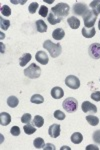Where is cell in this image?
Listing matches in <instances>:
<instances>
[{"label": "cell", "instance_id": "6da1fadb", "mask_svg": "<svg viewBox=\"0 0 100 150\" xmlns=\"http://www.w3.org/2000/svg\"><path fill=\"white\" fill-rule=\"evenodd\" d=\"M43 47L44 49L49 52L50 56L52 58L58 57L62 53V47L60 43H53L51 40H46L43 43Z\"/></svg>", "mask_w": 100, "mask_h": 150}, {"label": "cell", "instance_id": "7a4b0ae2", "mask_svg": "<svg viewBox=\"0 0 100 150\" xmlns=\"http://www.w3.org/2000/svg\"><path fill=\"white\" fill-rule=\"evenodd\" d=\"M70 7L67 3H64V2H60V3L56 4L54 7H52V13H54L56 16L60 18H64L67 17L68 14H69Z\"/></svg>", "mask_w": 100, "mask_h": 150}, {"label": "cell", "instance_id": "3957f363", "mask_svg": "<svg viewBox=\"0 0 100 150\" xmlns=\"http://www.w3.org/2000/svg\"><path fill=\"white\" fill-rule=\"evenodd\" d=\"M24 75L30 79H36L41 75V68L36 63H32L24 69Z\"/></svg>", "mask_w": 100, "mask_h": 150}, {"label": "cell", "instance_id": "277c9868", "mask_svg": "<svg viewBox=\"0 0 100 150\" xmlns=\"http://www.w3.org/2000/svg\"><path fill=\"white\" fill-rule=\"evenodd\" d=\"M62 107L66 112L68 113H73L77 110L78 108V102L75 98L73 97H68L63 101Z\"/></svg>", "mask_w": 100, "mask_h": 150}, {"label": "cell", "instance_id": "5b68a950", "mask_svg": "<svg viewBox=\"0 0 100 150\" xmlns=\"http://www.w3.org/2000/svg\"><path fill=\"white\" fill-rule=\"evenodd\" d=\"M72 12L74 15H77V16H82L84 17L87 13L89 12V9H88V6L85 5L84 3H75L74 5L72 7Z\"/></svg>", "mask_w": 100, "mask_h": 150}, {"label": "cell", "instance_id": "8992f818", "mask_svg": "<svg viewBox=\"0 0 100 150\" xmlns=\"http://www.w3.org/2000/svg\"><path fill=\"white\" fill-rule=\"evenodd\" d=\"M97 16L98 14L96 13L95 11H89L88 13L83 17V20H84V25L85 27H90V28H93L95 22H96V19H97Z\"/></svg>", "mask_w": 100, "mask_h": 150}, {"label": "cell", "instance_id": "52a82bcc", "mask_svg": "<svg viewBox=\"0 0 100 150\" xmlns=\"http://www.w3.org/2000/svg\"><path fill=\"white\" fill-rule=\"evenodd\" d=\"M65 84L67 87L71 89H78L80 87V80L78 79V77L74 76V75H68L65 78Z\"/></svg>", "mask_w": 100, "mask_h": 150}, {"label": "cell", "instance_id": "ba28073f", "mask_svg": "<svg viewBox=\"0 0 100 150\" xmlns=\"http://www.w3.org/2000/svg\"><path fill=\"white\" fill-rule=\"evenodd\" d=\"M88 53L90 57L93 59H99L100 58V43H92L88 48Z\"/></svg>", "mask_w": 100, "mask_h": 150}, {"label": "cell", "instance_id": "9c48e42d", "mask_svg": "<svg viewBox=\"0 0 100 150\" xmlns=\"http://www.w3.org/2000/svg\"><path fill=\"white\" fill-rule=\"evenodd\" d=\"M82 111H83L84 113H89V114H95V113L97 112V107L94 105V104H92L91 102H89V101H84L83 103H82Z\"/></svg>", "mask_w": 100, "mask_h": 150}, {"label": "cell", "instance_id": "30bf717a", "mask_svg": "<svg viewBox=\"0 0 100 150\" xmlns=\"http://www.w3.org/2000/svg\"><path fill=\"white\" fill-rule=\"evenodd\" d=\"M35 59H36V61L42 65H46L48 63V61H49L48 55L46 54L44 51H37V53H36V55H35Z\"/></svg>", "mask_w": 100, "mask_h": 150}, {"label": "cell", "instance_id": "8fae6325", "mask_svg": "<svg viewBox=\"0 0 100 150\" xmlns=\"http://www.w3.org/2000/svg\"><path fill=\"white\" fill-rule=\"evenodd\" d=\"M60 131H61V128L59 124H52L48 129V134L52 138H57L60 135Z\"/></svg>", "mask_w": 100, "mask_h": 150}, {"label": "cell", "instance_id": "7c38bea8", "mask_svg": "<svg viewBox=\"0 0 100 150\" xmlns=\"http://www.w3.org/2000/svg\"><path fill=\"white\" fill-rule=\"evenodd\" d=\"M51 96L54 99H60L64 96V91L61 87H53L52 90H51Z\"/></svg>", "mask_w": 100, "mask_h": 150}, {"label": "cell", "instance_id": "4fadbf2b", "mask_svg": "<svg viewBox=\"0 0 100 150\" xmlns=\"http://www.w3.org/2000/svg\"><path fill=\"white\" fill-rule=\"evenodd\" d=\"M11 122V116L7 112H1L0 113V124L3 126H7Z\"/></svg>", "mask_w": 100, "mask_h": 150}, {"label": "cell", "instance_id": "5bb4252c", "mask_svg": "<svg viewBox=\"0 0 100 150\" xmlns=\"http://www.w3.org/2000/svg\"><path fill=\"white\" fill-rule=\"evenodd\" d=\"M67 23L72 29H77L80 26V20L75 16H71L67 19Z\"/></svg>", "mask_w": 100, "mask_h": 150}, {"label": "cell", "instance_id": "9a60e30c", "mask_svg": "<svg viewBox=\"0 0 100 150\" xmlns=\"http://www.w3.org/2000/svg\"><path fill=\"white\" fill-rule=\"evenodd\" d=\"M64 36H65V32L62 28H56L55 30L52 32V37L57 41L63 39Z\"/></svg>", "mask_w": 100, "mask_h": 150}, {"label": "cell", "instance_id": "2e32d148", "mask_svg": "<svg viewBox=\"0 0 100 150\" xmlns=\"http://www.w3.org/2000/svg\"><path fill=\"white\" fill-rule=\"evenodd\" d=\"M35 25H36V30H37L38 32L44 33L47 31V25H46V23L43 20H41V19L36 21Z\"/></svg>", "mask_w": 100, "mask_h": 150}, {"label": "cell", "instance_id": "e0dca14e", "mask_svg": "<svg viewBox=\"0 0 100 150\" xmlns=\"http://www.w3.org/2000/svg\"><path fill=\"white\" fill-rule=\"evenodd\" d=\"M95 33H96V30H95L94 28H87V27L82 28V35H83L85 38L94 37Z\"/></svg>", "mask_w": 100, "mask_h": 150}, {"label": "cell", "instance_id": "ac0fdd59", "mask_svg": "<svg viewBox=\"0 0 100 150\" xmlns=\"http://www.w3.org/2000/svg\"><path fill=\"white\" fill-rule=\"evenodd\" d=\"M47 21L51 24V25H55V24L61 22L62 18L58 17V16H56L54 13H52V12H51V13L48 14V16H47Z\"/></svg>", "mask_w": 100, "mask_h": 150}, {"label": "cell", "instance_id": "d6986e66", "mask_svg": "<svg viewBox=\"0 0 100 150\" xmlns=\"http://www.w3.org/2000/svg\"><path fill=\"white\" fill-rule=\"evenodd\" d=\"M70 139H71L72 143L80 144L82 142V140H83V135H82L81 133H79V132H75V133H73V134L71 135Z\"/></svg>", "mask_w": 100, "mask_h": 150}, {"label": "cell", "instance_id": "ffe728a7", "mask_svg": "<svg viewBox=\"0 0 100 150\" xmlns=\"http://www.w3.org/2000/svg\"><path fill=\"white\" fill-rule=\"evenodd\" d=\"M31 57L32 56H31L30 53H24L22 56L20 57V59H19V64H20V66L21 67L25 66V65L31 60Z\"/></svg>", "mask_w": 100, "mask_h": 150}, {"label": "cell", "instance_id": "44dd1931", "mask_svg": "<svg viewBox=\"0 0 100 150\" xmlns=\"http://www.w3.org/2000/svg\"><path fill=\"white\" fill-rule=\"evenodd\" d=\"M30 101L34 104H41L44 102V97L40 94H34V95L31 96Z\"/></svg>", "mask_w": 100, "mask_h": 150}, {"label": "cell", "instance_id": "7402d4cb", "mask_svg": "<svg viewBox=\"0 0 100 150\" xmlns=\"http://www.w3.org/2000/svg\"><path fill=\"white\" fill-rule=\"evenodd\" d=\"M33 125H35L36 127L40 128L43 126V124H44V119H43L42 116L40 115H35V117L33 118Z\"/></svg>", "mask_w": 100, "mask_h": 150}, {"label": "cell", "instance_id": "603a6c76", "mask_svg": "<svg viewBox=\"0 0 100 150\" xmlns=\"http://www.w3.org/2000/svg\"><path fill=\"white\" fill-rule=\"evenodd\" d=\"M33 145L36 149H41V148H44L45 146V142L44 139H42L41 137H37V138L34 139L33 141Z\"/></svg>", "mask_w": 100, "mask_h": 150}, {"label": "cell", "instance_id": "cb8c5ba5", "mask_svg": "<svg viewBox=\"0 0 100 150\" xmlns=\"http://www.w3.org/2000/svg\"><path fill=\"white\" fill-rule=\"evenodd\" d=\"M86 121L92 126H96L99 123V118L95 115H87L86 116Z\"/></svg>", "mask_w": 100, "mask_h": 150}, {"label": "cell", "instance_id": "d4e9b609", "mask_svg": "<svg viewBox=\"0 0 100 150\" xmlns=\"http://www.w3.org/2000/svg\"><path fill=\"white\" fill-rule=\"evenodd\" d=\"M18 104H19V100L15 96H10V97H8V99H7V105H8L9 107L14 108V107H16Z\"/></svg>", "mask_w": 100, "mask_h": 150}, {"label": "cell", "instance_id": "484cf974", "mask_svg": "<svg viewBox=\"0 0 100 150\" xmlns=\"http://www.w3.org/2000/svg\"><path fill=\"white\" fill-rule=\"evenodd\" d=\"M23 130L27 135H31V134H33V133L36 131V128L34 127V125L28 123V124H25L23 126Z\"/></svg>", "mask_w": 100, "mask_h": 150}, {"label": "cell", "instance_id": "4316f807", "mask_svg": "<svg viewBox=\"0 0 100 150\" xmlns=\"http://www.w3.org/2000/svg\"><path fill=\"white\" fill-rule=\"evenodd\" d=\"M89 6L92 8V10L96 12L97 14L100 13V0H94V1H91L89 4Z\"/></svg>", "mask_w": 100, "mask_h": 150}, {"label": "cell", "instance_id": "83f0119b", "mask_svg": "<svg viewBox=\"0 0 100 150\" xmlns=\"http://www.w3.org/2000/svg\"><path fill=\"white\" fill-rule=\"evenodd\" d=\"M0 27H1V30H7L10 27V21L7 20V19L0 18Z\"/></svg>", "mask_w": 100, "mask_h": 150}, {"label": "cell", "instance_id": "f1b7e54d", "mask_svg": "<svg viewBox=\"0 0 100 150\" xmlns=\"http://www.w3.org/2000/svg\"><path fill=\"white\" fill-rule=\"evenodd\" d=\"M0 11H1V14L3 16H10L11 15V9L8 5H3L1 7V9H0Z\"/></svg>", "mask_w": 100, "mask_h": 150}, {"label": "cell", "instance_id": "f546056e", "mask_svg": "<svg viewBox=\"0 0 100 150\" xmlns=\"http://www.w3.org/2000/svg\"><path fill=\"white\" fill-rule=\"evenodd\" d=\"M38 7H39V4L37 3V2H32V3H30V4H29V7H28L29 13L34 14L36 11H37Z\"/></svg>", "mask_w": 100, "mask_h": 150}, {"label": "cell", "instance_id": "4dcf8cb0", "mask_svg": "<svg viewBox=\"0 0 100 150\" xmlns=\"http://www.w3.org/2000/svg\"><path fill=\"white\" fill-rule=\"evenodd\" d=\"M39 15L42 16V17H46L48 16V8L44 5L39 7Z\"/></svg>", "mask_w": 100, "mask_h": 150}, {"label": "cell", "instance_id": "1f68e13d", "mask_svg": "<svg viewBox=\"0 0 100 150\" xmlns=\"http://www.w3.org/2000/svg\"><path fill=\"white\" fill-rule=\"evenodd\" d=\"M31 119H32L31 114H29V113H25V114H23L22 117H21V122L25 123V124H28V123H30Z\"/></svg>", "mask_w": 100, "mask_h": 150}, {"label": "cell", "instance_id": "d6a6232c", "mask_svg": "<svg viewBox=\"0 0 100 150\" xmlns=\"http://www.w3.org/2000/svg\"><path fill=\"white\" fill-rule=\"evenodd\" d=\"M92 138H93L94 142L97 144H100V129L99 130H95L92 134Z\"/></svg>", "mask_w": 100, "mask_h": 150}, {"label": "cell", "instance_id": "836d02e7", "mask_svg": "<svg viewBox=\"0 0 100 150\" xmlns=\"http://www.w3.org/2000/svg\"><path fill=\"white\" fill-rule=\"evenodd\" d=\"M54 117L58 120H64L65 119V114H64V112H62V111L56 110L54 112Z\"/></svg>", "mask_w": 100, "mask_h": 150}, {"label": "cell", "instance_id": "e575fe53", "mask_svg": "<svg viewBox=\"0 0 100 150\" xmlns=\"http://www.w3.org/2000/svg\"><path fill=\"white\" fill-rule=\"evenodd\" d=\"M10 133L13 136H19L20 135V128L18 126H12L10 129Z\"/></svg>", "mask_w": 100, "mask_h": 150}, {"label": "cell", "instance_id": "d590c367", "mask_svg": "<svg viewBox=\"0 0 100 150\" xmlns=\"http://www.w3.org/2000/svg\"><path fill=\"white\" fill-rule=\"evenodd\" d=\"M91 98L93 99L94 101H97V102H99L100 101V91H95L91 94Z\"/></svg>", "mask_w": 100, "mask_h": 150}, {"label": "cell", "instance_id": "8d00e7d4", "mask_svg": "<svg viewBox=\"0 0 100 150\" xmlns=\"http://www.w3.org/2000/svg\"><path fill=\"white\" fill-rule=\"evenodd\" d=\"M44 150H55V146L51 143H47V144H45Z\"/></svg>", "mask_w": 100, "mask_h": 150}, {"label": "cell", "instance_id": "74e56055", "mask_svg": "<svg viewBox=\"0 0 100 150\" xmlns=\"http://www.w3.org/2000/svg\"><path fill=\"white\" fill-rule=\"evenodd\" d=\"M91 149H94V150H99V148L96 146V145H88V146L86 147V150H91Z\"/></svg>", "mask_w": 100, "mask_h": 150}, {"label": "cell", "instance_id": "f35d334b", "mask_svg": "<svg viewBox=\"0 0 100 150\" xmlns=\"http://www.w3.org/2000/svg\"><path fill=\"white\" fill-rule=\"evenodd\" d=\"M11 3H13V4H24V3H26V0H23V1H15V0H11Z\"/></svg>", "mask_w": 100, "mask_h": 150}, {"label": "cell", "instance_id": "ab89813d", "mask_svg": "<svg viewBox=\"0 0 100 150\" xmlns=\"http://www.w3.org/2000/svg\"><path fill=\"white\" fill-rule=\"evenodd\" d=\"M98 28H99V30H100V19H99V23H98Z\"/></svg>", "mask_w": 100, "mask_h": 150}]
</instances>
